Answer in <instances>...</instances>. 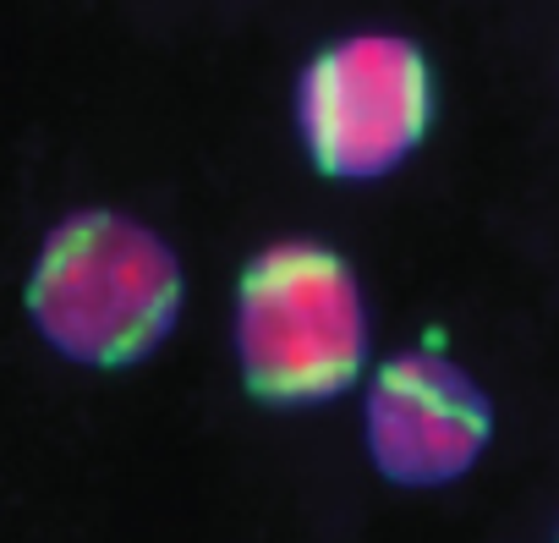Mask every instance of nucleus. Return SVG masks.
Listing matches in <instances>:
<instances>
[{
  "mask_svg": "<svg viewBox=\"0 0 559 543\" xmlns=\"http://www.w3.org/2000/svg\"><path fill=\"white\" fill-rule=\"evenodd\" d=\"M28 319L78 368H132L181 319V258L132 214L78 209L50 225L34 258Z\"/></svg>",
  "mask_w": 559,
  "mask_h": 543,
  "instance_id": "f257e3e1",
  "label": "nucleus"
},
{
  "mask_svg": "<svg viewBox=\"0 0 559 543\" xmlns=\"http://www.w3.org/2000/svg\"><path fill=\"white\" fill-rule=\"evenodd\" d=\"M236 363L263 406L341 401L368 363V308L352 263L313 236L252 252L236 286Z\"/></svg>",
  "mask_w": 559,
  "mask_h": 543,
  "instance_id": "f03ea898",
  "label": "nucleus"
},
{
  "mask_svg": "<svg viewBox=\"0 0 559 543\" xmlns=\"http://www.w3.org/2000/svg\"><path fill=\"white\" fill-rule=\"evenodd\" d=\"M433 121L428 56L401 34L324 45L297 83V132L335 181H379L412 160Z\"/></svg>",
  "mask_w": 559,
  "mask_h": 543,
  "instance_id": "7ed1b4c3",
  "label": "nucleus"
},
{
  "mask_svg": "<svg viewBox=\"0 0 559 543\" xmlns=\"http://www.w3.org/2000/svg\"><path fill=\"white\" fill-rule=\"evenodd\" d=\"M493 439V401L439 352L390 357L362 396V445L384 483L444 488L477 467Z\"/></svg>",
  "mask_w": 559,
  "mask_h": 543,
  "instance_id": "20e7f679",
  "label": "nucleus"
}]
</instances>
